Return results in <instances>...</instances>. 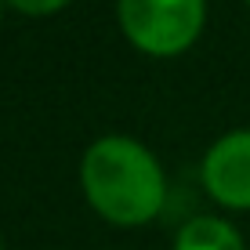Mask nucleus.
<instances>
[{"mask_svg": "<svg viewBox=\"0 0 250 250\" xmlns=\"http://www.w3.org/2000/svg\"><path fill=\"white\" fill-rule=\"evenodd\" d=\"M80 182L87 203L113 225L152 221L167 196V182L156 156L124 134H105L83 152Z\"/></svg>", "mask_w": 250, "mask_h": 250, "instance_id": "f257e3e1", "label": "nucleus"}, {"mask_svg": "<svg viewBox=\"0 0 250 250\" xmlns=\"http://www.w3.org/2000/svg\"><path fill=\"white\" fill-rule=\"evenodd\" d=\"M203 0H116L124 37L152 58H174L203 29Z\"/></svg>", "mask_w": 250, "mask_h": 250, "instance_id": "f03ea898", "label": "nucleus"}, {"mask_svg": "<svg viewBox=\"0 0 250 250\" xmlns=\"http://www.w3.org/2000/svg\"><path fill=\"white\" fill-rule=\"evenodd\" d=\"M203 188L221 207L250 210V127L229 131L203 156Z\"/></svg>", "mask_w": 250, "mask_h": 250, "instance_id": "7ed1b4c3", "label": "nucleus"}, {"mask_svg": "<svg viewBox=\"0 0 250 250\" xmlns=\"http://www.w3.org/2000/svg\"><path fill=\"white\" fill-rule=\"evenodd\" d=\"M174 250H247L243 236L221 218H192L178 229Z\"/></svg>", "mask_w": 250, "mask_h": 250, "instance_id": "20e7f679", "label": "nucleus"}, {"mask_svg": "<svg viewBox=\"0 0 250 250\" xmlns=\"http://www.w3.org/2000/svg\"><path fill=\"white\" fill-rule=\"evenodd\" d=\"M7 4H11L15 11H22V15H33V19H40V15H55V11H62L69 0H7Z\"/></svg>", "mask_w": 250, "mask_h": 250, "instance_id": "39448f33", "label": "nucleus"}, {"mask_svg": "<svg viewBox=\"0 0 250 250\" xmlns=\"http://www.w3.org/2000/svg\"><path fill=\"white\" fill-rule=\"evenodd\" d=\"M0 7H4V0H0Z\"/></svg>", "mask_w": 250, "mask_h": 250, "instance_id": "423d86ee", "label": "nucleus"}, {"mask_svg": "<svg viewBox=\"0 0 250 250\" xmlns=\"http://www.w3.org/2000/svg\"><path fill=\"white\" fill-rule=\"evenodd\" d=\"M0 250H4V243H0Z\"/></svg>", "mask_w": 250, "mask_h": 250, "instance_id": "0eeeda50", "label": "nucleus"}, {"mask_svg": "<svg viewBox=\"0 0 250 250\" xmlns=\"http://www.w3.org/2000/svg\"><path fill=\"white\" fill-rule=\"evenodd\" d=\"M247 7H250V0H247Z\"/></svg>", "mask_w": 250, "mask_h": 250, "instance_id": "6e6552de", "label": "nucleus"}]
</instances>
